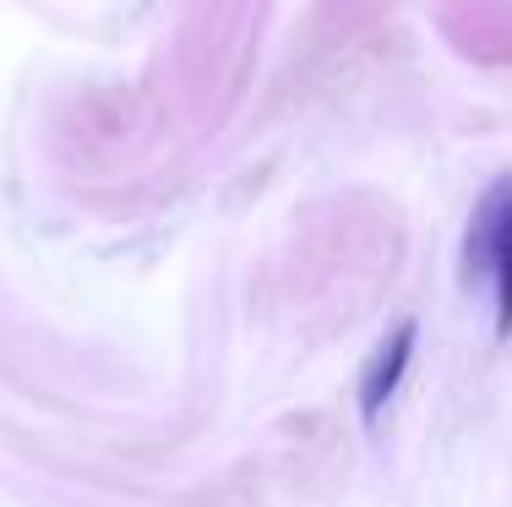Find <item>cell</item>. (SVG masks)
I'll return each instance as SVG.
<instances>
[{
	"mask_svg": "<svg viewBox=\"0 0 512 507\" xmlns=\"http://www.w3.org/2000/svg\"><path fill=\"white\" fill-rule=\"evenodd\" d=\"M463 279L485 289L496 311V338L512 333V175H502L480 197L463 235Z\"/></svg>",
	"mask_w": 512,
	"mask_h": 507,
	"instance_id": "cell-1",
	"label": "cell"
},
{
	"mask_svg": "<svg viewBox=\"0 0 512 507\" xmlns=\"http://www.w3.org/2000/svg\"><path fill=\"white\" fill-rule=\"evenodd\" d=\"M409 360H414V322H398V328L376 344V355L365 360V371H360V420H376L387 409V398L398 393Z\"/></svg>",
	"mask_w": 512,
	"mask_h": 507,
	"instance_id": "cell-2",
	"label": "cell"
}]
</instances>
